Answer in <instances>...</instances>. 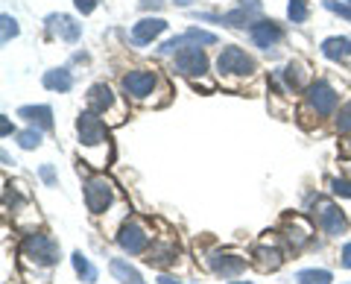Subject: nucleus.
<instances>
[{
    "mask_svg": "<svg viewBox=\"0 0 351 284\" xmlns=\"http://www.w3.org/2000/svg\"><path fill=\"white\" fill-rule=\"evenodd\" d=\"M76 135H80V152L88 158V165H94V150H100L106 161L112 158V138L100 115L82 112L76 117Z\"/></svg>",
    "mask_w": 351,
    "mask_h": 284,
    "instance_id": "f257e3e1",
    "label": "nucleus"
},
{
    "mask_svg": "<svg viewBox=\"0 0 351 284\" xmlns=\"http://www.w3.org/2000/svg\"><path fill=\"white\" fill-rule=\"evenodd\" d=\"M18 255H21V264L27 270H36V272L50 270L53 264H59V244L50 235L29 232V235H24V240H21Z\"/></svg>",
    "mask_w": 351,
    "mask_h": 284,
    "instance_id": "f03ea898",
    "label": "nucleus"
},
{
    "mask_svg": "<svg viewBox=\"0 0 351 284\" xmlns=\"http://www.w3.org/2000/svg\"><path fill=\"white\" fill-rule=\"evenodd\" d=\"M158 85H161L158 73H156V71H147V68L129 71V73L123 76V94L129 97L132 103H138V106H156L152 94H156Z\"/></svg>",
    "mask_w": 351,
    "mask_h": 284,
    "instance_id": "7ed1b4c3",
    "label": "nucleus"
},
{
    "mask_svg": "<svg viewBox=\"0 0 351 284\" xmlns=\"http://www.w3.org/2000/svg\"><path fill=\"white\" fill-rule=\"evenodd\" d=\"M88 112H94L100 117H108V123H112V126H117V123H123V120H126L123 106L117 103L114 91L108 88L106 82H97V85L88 88Z\"/></svg>",
    "mask_w": 351,
    "mask_h": 284,
    "instance_id": "20e7f679",
    "label": "nucleus"
},
{
    "mask_svg": "<svg viewBox=\"0 0 351 284\" xmlns=\"http://www.w3.org/2000/svg\"><path fill=\"white\" fill-rule=\"evenodd\" d=\"M149 244H152V232L144 220H138V217H132V220H126L117 228V246L129 255H147Z\"/></svg>",
    "mask_w": 351,
    "mask_h": 284,
    "instance_id": "39448f33",
    "label": "nucleus"
},
{
    "mask_svg": "<svg viewBox=\"0 0 351 284\" xmlns=\"http://www.w3.org/2000/svg\"><path fill=\"white\" fill-rule=\"evenodd\" d=\"M117 196V185L108 176H88L85 179V205L94 217H100Z\"/></svg>",
    "mask_w": 351,
    "mask_h": 284,
    "instance_id": "423d86ee",
    "label": "nucleus"
},
{
    "mask_svg": "<svg viewBox=\"0 0 351 284\" xmlns=\"http://www.w3.org/2000/svg\"><path fill=\"white\" fill-rule=\"evenodd\" d=\"M304 106H307V112H313L316 117H331L334 108H337V91L331 88V82L316 80V82L307 85Z\"/></svg>",
    "mask_w": 351,
    "mask_h": 284,
    "instance_id": "0eeeda50",
    "label": "nucleus"
},
{
    "mask_svg": "<svg viewBox=\"0 0 351 284\" xmlns=\"http://www.w3.org/2000/svg\"><path fill=\"white\" fill-rule=\"evenodd\" d=\"M307 202H311L313 209H319V211H313V214H316V226H319L325 235H343L346 228H348V220H346V214H343L339 205L322 200V196H311Z\"/></svg>",
    "mask_w": 351,
    "mask_h": 284,
    "instance_id": "6e6552de",
    "label": "nucleus"
},
{
    "mask_svg": "<svg viewBox=\"0 0 351 284\" xmlns=\"http://www.w3.org/2000/svg\"><path fill=\"white\" fill-rule=\"evenodd\" d=\"M217 71H219V76H252L258 71V64H255V59H252L246 50L228 45L223 53H219Z\"/></svg>",
    "mask_w": 351,
    "mask_h": 284,
    "instance_id": "1a4fd4ad",
    "label": "nucleus"
},
{
    "mask_svg": "<svg viewBox=\"0 0 351 284\" xmlns=\"http://www.w3.org/2000/svg\"><path fill=\"white\" fill-rule=\"evenodd\" d=\"M205 264L211 272H217V276L223 279H237L240 272L246 270V258L232 252V249H217V252H211L205 258Z\"/></svg>",
    "mask_w": 351,
    "mask_h": 284,
    "instance_id": "9d476101",
    "label": "nucleus"
},
{
    "mask_svg": "<svg viewBox=\"0 0 351 284\" xmlns=\"http://www.w3.org/2000/svg\"><path fill=\"white\" fill-rule=\"evenodd\" d=\"M173 68H176V73L196 80V76H205V71H208V56H205L199 47H184V50L176 53Z\"/></svg>",
    "mask_w": 351,
    "mask_h": 284,
    "instance_id": "9b49d317",
    "label": "nucleus"
},
{
    "mask_svg": "<svg viewBox=\"0 0 351 284\" xmlns=\"http://www.w3.org/2000/svg\"><path fill=\"white\" fill-rule=\"evenodd\" d=\"M184 45H193V47L217 45V36H214V32H208V29H188L184 36H176L170 41H164V45L158 47V53H161V56H176L179 50H184Z\"/></svg>",
    "mask_w": 351,
    "mask_h": 284,
    "instance_id": "f8f14e48",
    "label": "nucleus"
},
{
    "mask_svg": "<svg viewBox=\"0 0 351 284\" xmlns=\"http://www.w3.org/2000/svg\"><path fill=\"white\" fill-rule=\"evenodd\" d=\"M281 235H284V240L293 246V249H302V246H307L313 240V226L304 220V217H287V220L281 223Z\"/></svg>",
    "mask_w": 351,
    "mask_h": 284,
    "instance_id": "ddd939ff",
    "label": "nucleus"
},
{
    "mask_svg": "<svg viewBox=\"0 0 351 284\" xmlns=\"http://www.w3.org/2000/svg\"><path fill=\"white\" fill-rule=\"evenodd\" d=\"M252 261H255V267L261 272H276L284 264V252L276 244H269V240H261V244L252 249Z\"/></svg>",
    "mask_w": 351,
    "mask_h": 284,
    "instance_id": "4468645a",
    "label": "nucleus"
},
{
    "mask_svg": "<svg viewBox=\"0 0 351 284\" xmlns=\"http://www.w3.org/2000/svg\"><path fill=\"white\" fill-rule=\"evenodd\" d=\"M44 27H47L50 36L68 41V45H76V41H80V36H82V24H76L71 15H50Z\"/></svg>",
    "mask_w": 351,
    "mask_h": 284,
    "instance_id": "2eb2a0df",
    "label": "nucleus"
},
{
    "mask_svg": "<svg viewBox=\"0 0 351 284\" xmlns=\"http://www.w3.org/2000/svg\"><path fill=\"white\" fill-rule=\"evenodd\" d=\"M167 29V21L164 18H144L132 27V45L135 47H147L152 38H158L161 32Z\"/></svg>",
    "mask_w": 351,
    "mask_h": 284,
    "instance_id": "dca6fc26",
    "label": "nucleus"
},
{
    "mask_svg": "<svg viewBox=\"0 0 351 284\" xmlns=\"http://www.w3.org/2000/svg\"><path fill=\"white\" fill-rule=\"evenodd\" d=\"M249 36H252V41H255L261 50H269L272 45H278V41H281L284 29L276 24V21H255V24L249 27Z\"/></svg>",
    "mask_w": 351,
    "mask_h": 284,
    "instance_id": "f3484780",
    "label": "nucleus"
},
{
    "mask_svg": "<svg viewBox=\"0 0 351 284\" xmlns=\"http://www.w3.org/2000/svg\"><path fill=\"white\" fill-rule=\"evenodd\" d=\"M278 80H281V85L287 91H304L307 85V80H311V73H307V64L304 62H290V64H284V68L278 71Z\"/></svg>",
    "mask_w": 351,
    "mask_h": 284,
    "instance_id": "a211bd4d",
    "label": "nucleus"
},
{
    "mask_svg": "<svg viewBox=\"0 0 351 284\" xmlns=\"http://www.w3.org/2000/svg\"><path fill=\"white\" fill-rule=\"evenodd\" d=\"M258 15H261V0H240L237 9H232V12L223 15V24L226 27H246Z\"/></svg>",
    "mask_w": 351,
    "mask_h": 284,
    "instance_id": "6ab92c4d",
    "label": "nucleus"
},
{
    "mask_svg": "<svg viewBox=\"0 0 351 284\" xmlns=\"http://www.w3.org/2000/svg\"><path fill=\"white\" fill-rule=\"evenodd\" d=\"M176 255H179V246H176L173 240H161V244H152V246L147 249V264L164 270V267L173 264Z\"/></svg>",
    "mask_w": 351,
    "mask_h": 284,
    "instance_id": "aec40b11",
    "label": "nucleus"
},
{
    "mask_svg": "<svg viewBox=\"0 0 351 284\" xmlns=\"http://www.w3.org/2000/svg\"><path fill=\"white\" fill-rule=\"evenodd\" d=\"M18 117H24L27 123L41 129V132L53 129V108L50 106H21L18 108Z\"/></svg>",
    "mask_w": 351,
    "mask_h": 284,
    "instance_id": "412c9836",
    "label": "nucleus"
},
{
    "mask_svg": "<svg viewBox=\"0 0 351 284\" xmlns=\"http://www.w3.org/2000/svg\"><path fill=\"white\" fill-rule=\"evenodd\" d=\"M322 56H325V59H334V62L348 59V56H351V38H346V36H331V38H325V41H322Z\"/></svg>",
    "mask_w": 351,
    "mask_h": 284,
    "instance_id": "4be33fe9",
    "label": "nucleus"
},
{
    "mask_svg": "<svg viewBox=\"0 0 351 284\" xmlns=\"http://www.w3.org/2000/svg\"><path fill=\"white\" fill-rule=\"evenodd\" d=\"M41 82H44V88L59 91V94H64V91H71V88H73V76H71L68 68H53V71H47Z\"/></svg>",
    "mask_w": 351,
    "mask_h": 284,
    "instance_id": "5701e85b",
    "label": "nucleus"
},
{
    "mask_svg": "<svg viewBox=\"0 0 351 284\" xmlns=\"http://www.w3.org/2000/svg\"><path fill=\"white\" fill-rule=\"evenodd\" d=\"M108 270H112V276H114L120 284H147V281H144V276H141V272H138L135 267H132L126 258H114V261H112V267H108Z\"/></svg>",
    "mask_w": 351,
    "mask_h": 284,
    "instance_id": "b1692460",
    "label": "nucleus"
},
{
    "mask_svg": "<svg viewBox=\"0 0 351 284\" xmlns=\"http://www.w3.org/2000/svg\"><path fill=\"white\" fill-rule=\"evenodd\" d=\"M71 261H73V270H76V276H80L85 284H94L97 281V267L88 261L82 252H73L71 255Z\"/></svg>",
    "mask_w": 351,
    "mask_h": 284,
    "instance_id": "393cba45",
    "label": "nucleus"
},
{
    "mask_svg": "<svg viewBox=\"0 0 351 284\" xmlns=\"http://www.w3.org/2000/svg\"><path fill=\"white\" fill-rule=\"evenodd\" d=\"M295 281L299 284H331L334 276L328 270H302V272H295Z\"/></svg>",
    "mask_w": 351,
    "mask_h": 284,
    "instance_id": "a878e982",
    "label": "nucleus"
},
{
    "mask_svg": "<svg viewBox=\"0 0 351 284\" xmlns=\"http://www.w3.org/2000/svg\"><path fill=\"white\" fill-rule=\"evenodd\" d=\"M287 15L293 24H304L307 15H311V9H307V0H290L287 3Z\"/></svg>",
    "mask_w": 351,
    "mask_h": 284,
    "instance_id": "bb28decb",
    "label": "nucleus"
},
{
    "mask_svg": "<svg viewBox=\"0 0 351 284\" xmlns=\"http://www.w3.org/2000/svg\"><path fill=\"white\" fill-rule=\"evenodd\" d=\"M334 126H337V132H339V135H348V132H351V100L339 106Z\"/></svg>",
    "mask_w": 351,
    "mask_h": 284,
    "instance_id": "cd10ccee",
    "label": "nucleus"
},
{
    "mask_svg": "<svg viewBox=\"0 0 351 284\" xmlns=\"http://www.w3.org/2000/svg\"><path fill=\"white\" fill-rule=\"evenodd\" d=\"M18 144L24 147V150H36L41 147V129H24V132H18Z\"/></svg>",
    "mask_w": 351,
    "mask_h": 284,
    "instance_id": "c85d7f7f",
    "label": "nucleus"
},
{
    "mask_svg": "<svg viewBox=\"0 0 351 284\" xmlns=\"http://www.w3.org/2000/svg\"><path fill=\"white\" fill-rule=\"evenodd\" d=\"M328 12H337L339 18H346V21H351V0H346V3H337V0H325L322 3Z\"/></svg>",
    "mask_w": 351,
    "mask_h": 284,
    "instance_id": "c756f323",
    "label": "nucleus"
},
{
    "mask_svg": "<svg viewBox=\"0 0 351 284\" xmlns=\"http://www.w3.org/2000/svg\"><path fill=\"white\" fill-rule=\"evenodd\" d=\"M0 24H3V36H0V38H3V45H6L9 38L18 36V21L12 15H3V18H0Z\"/></svg>",
    "mask_w": 351,
    "mask_h": 284,
    "instance_id": "7c9ffc66",
    "label": "nucleus"
},
{
    "mask_svg": "<svg viewBox=\"0 0 351 284\" xmlns=\"http://www.w3.org/2000/svg\"><path fill=\"white\" fill-rule=\"evenodd\" d=\"M331 191L337 196H346V200H351V182L348 179H331Z\"/></svg>",
    "mask_w": 351,
    "mask_h": 284,
    "instance_id": "2f4dec72",
    "label": "nucleus"
},
{
    "mask_svg": "<svg viewBox=\"0 0 351 284\" xmlns=\"http://www.w3.org/2000/svg\"><path fill=\"white\" fill-rule=\"evenodd\" d=\"M38 176L44 179V185H47V188H53V185H56V170H53V165H41Z\"/></svg>",
    "mask_w": 351,
    "mask_h": 284,
    "instance_id": "473e14b6",
    "label": "nucleus"
},
{
    "mask_svg": "<svg viewBox=\"0 0 351 284\" xmlns=\"http://www.w3.org/2000/svg\"><path fill=\"white\" fill-rule=\"evenodd\" d=\"M73 6H76V9H80V12H82V15H91V12H94V9H97V0H73Z\"/></svg>",
    "mask_w": 351,
    "mask_h": 284,
    "instance_id": "72a5a7b5",
    "label": "nucleus"
},
{
    "mask_svg": "<svg viewBox=\"0 0 351 284\" xmlns=\"http://www.w3.org/2000/svg\"><path fill=\"white\" fill-rule=\"evenodd\" d=\"M339 264H343L346 270H351V244L343 246V252H339Z\"/></svg>",
    "mask_w": 351,
    "mask_h": 284,
    "instance_id": "f704fd0d",
    "label": "nucleus"
},
{
    "mask_svg": "<svg viewBox=\"0 0 351 284\" xmlns=\"http://www.w3.org/2000/svg\"><path fill=\"white\" fill-rule=\"evenodd\" d=\"M167 0H141V9H161Z\"/></svg>",
    "mask_w": 351,
    "mask_h": 284,
    "instance_id": "c9c22d12",
    "label": "nucleus"
},
{
    "mask_svg": "<svg viewBox=\"0 0 351 284\" xmlns=\"http://www.w3.org/2000/svg\"><path fill=\"white\" fill-rule=\"evenodd\" d=\"M0 132H3V135H9V132H12V123H9V117H6V115L0 117Z\"/></svg>",
    "mask_w": 351,
    "mask_h": 284,
    "instance_id": "e433bc0d",
    "label": "nucleus"
},
{
    "mask_svg": "<svg viewBox=\"0 0 351 284\" xmlns=\"http://www.w3.org/2000/svg\"><path fill=\"white\" fill-rule=\"evenodd\" d=\"M158 284H182V281H176V279H170V276H161Z\"/></svg>",
    "mask_w": 351,
    "mask_h": 284,
    "instance_id": "4c0bfd02",
    "label": "nucleus"
},
{
    "mask_svg": "<svg viewBox=\"0 0 351 284\" xmlns=\"http://www.w3.org/2000/svg\"><path fill=\"white\" fill-rule=\"evenodd\" d=\"M343 152H346V156H351V138H348L346 144H343Z\"/></svg>",
    "mask_w": 351,
    "mask_h": 284,
    "instance_id": "58836bf2",
    "label": "nucleus"
},
{
    "mask_svg": "<svg viewBox=\"0 0 351 284\" xmlns=\"http://www.w3.org/2000/svg\"><path fill=\"white\" fill-rule=\"evenodd\" d=\"M193 0H176V6H191Z\"/></svg>",
    "mask_w": 351,
    "mask_h": 284,
    "instance_id": "ea45409f",
    "label": "nucleus"
},
{
    "mask_svg": "<svg viewBox=\"0 0 351 284\" xmlns=\"http://www.w3.org/2000/svg\"><path fill=\"white\" fill-rule=\"evenodd\" d=\"M228 284H249V281H228Z\"/></svg>",
    "mask_w": 351,
    "mask_h": 284,
    "instance_id": "a19ab883",
    "label": "nucleus"
},
{
    "mask_svg": "<svg viewBox=\"0 0 351 284\" xmlns=\"http://www.w3.org/2000/svg\"><path fill=\"white\" fill-rule=\"evenodd\" d=\"M348 170H351V161H348Z\"/></svg>",
    "mask_w": 351,
    "mask_h": 284,
    "instance_id": "79ce46f5",
    "label": "nucleus"
}]
</instances>
